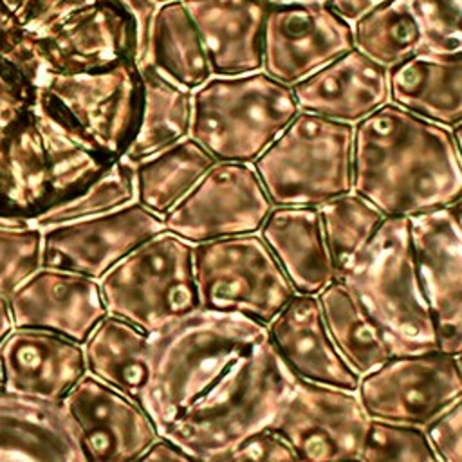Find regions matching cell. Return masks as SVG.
<instances>
[{
    "label": "cell",
    "instance_id": "6da1fadb",
    "mask_svg": "<svg viewBox=\"0 0 462 462\" xmlns=\"http://www.w3.org/2000/svg\"><path fill=\"white\" fill-rule=\"evenodd\" d=\"M143 103L121 0H0V220L79 197L125 157Z\"/></svg>",
    "mask_w": 462,
    "mask_h": 462
},
{
    "label": "cell",
    "instance_id": "7a4b0ae2",
    "mask_svg": "<svg viewBox=\"0 0 462 462\" xmlns=\"http://www.w3.org/2000/svg\"><path fill=\"white\" fill-rule=\"evenodd\" d=\"M352 191L384 217H419L462 199V162L451 130L395 103L354 125Z\"/></svg>",
    "mask_w": 462,
    "mask_h": 462
},
{
    "label": "cell",
    "instance_id": "3957f363",
    "mask_svg": "<svg viewBox=\"0 0 462 462\" xmlns=\"http://www.w3.org/2000/svg\"><path fill=\"white\" fill-rule=\"evenodd\" d=\"M265 336L263 323L204 309L150 334L144 410L159 435Z\"/></svg>",
    "mask_w": 462,
    "mask_h": 462
},
{
    "label": "cell",
    "instance_id": "277c9868",
    "mask_svg": "<svg viewBox=\"0 0 462 462\" xmlns=\"http://www.w3.org/2000/svg\"><path fill=\"white\" fill-rule=\"evenodd\" d=\"M294 381L296 375L265 336L161 437L199 462H220L244 440L271 426Z\"/></svg>",
    "mask_w": 462,
    "mask_h": 462
},
{
    "label": "cell",
    "instance_id": "5b68a950",
    "mask_svg": "<svg viewBox=\"0 0 462 462\" xmlns=\"http://www.w3.org/2000/svg\"><path fill=\"white\" fill-rule=\"evenodd\" d=\"M337 280L381 327L392 356L439 350L419 278L411 218L384 217L375 235L345 265Z\"/></svg>",
    "mask_w": 462,
    "mask_h": 462
},
{
    "label": "cell",
    "instance_id": "8992f818",
    "mask_svg": "<svg viewBox=\"0 0 462 462\" xmlns=\"http://www.w3.org/2000/svg\"><path fill=\"white\" fill-rule=\"evenodd\" d=\"M191 105L189 137L217 162L253 164L300 112L292 88L263 70L213 76Z\"/></svg>",
    "mask_w": 462,
    "mask_h": 462
},
{
    "label": "cell",
    "instance_id": "52a82bcc",
    "mask_svg": "<svg viewBox=\"0 0 462 462\" xmlns=\"http://www.w3.org/2000/svg\"><path fill=\"white\" fill-rule=\"evenodd\" d=\"M354 126L300 110L253 162L273 208H319L352 191Z\"/></svg>",
    "mask_w": 462,
    "mask_h": 462
},
{
    "label": "cell",
    "instance_id": "ba28073f",
    "mask_svg": "<svg viewBox=\"0 0 462 462\" xmlns=\"http://www.w3.org/2000/svg\"><path fill=\"white\" fill-rule=\"evenodd\" d=\"M99 289L108 314L153 334L200 309L193 244L164 229L116 263Z\"/></svg>",
    "mask_w": 462,
    "mask_h": 462
},
{
    "label": "cell",
    "instance_id": "9c48e42d",
    "mask_svg": "<svg viewBox=\"0 0 462 462\" xmlns=\"http://www.w3.org/2000/svg\"><path fill=\"white\" fill-rule=\"evenodd\" d=\"M199 307L269 325L296 294L260 235L193 245Z\"/></svg>",
    "mask_w": 462,
    "mask_h": 462
},
{
    "label": "cell",
    "instance_id": "30bf717a",
    "mask_svg": "<svg viewBox=\"0 0 462 462\" xmlns=\"http://www.w3.org/2000/svg\"><path fill=\"white\" fill-rule=\"evenodd\" d=\"M273 204L249 162H215L200 182L162 218L164 229L204 244L262 229Z\"/></svg>",
    "mask_w": 462,
    "mask_h": 462
},
{
    "label": "cell",
    "instance_id": "8fae6325",
    "mask_svg": "<svg viewBox=\"0 0 462 462\" xmlns=\"http://www.w3.org/2000/svg\"><path fill=\"white\" fill-rule=\"evenodd\" d=\"M370 417L356 392L296 377L267 430L280 435L301 462L359 460Z\"/></svg>",
    "mask_w": 462,
    "mask_h": 462
},
{
    "label": "cell",
    "instance_id": "7c38bea8",
    "mask_svg": "<svg viewBox=\"0 0 462 462\" xmlns=\"http://www.w3.org/2000/svg\"><path fill=\"white\" fill-rule=\"evenodd\" d=\"M356 393L370 419L424 428L462 395V374L440 350L392 356L359 377Z\"/></svg>",
    "mask_w": 462,
    "mask_h": 462
},
{
    "label": "cell",
    "instance_id": "4fadbf2b",
    "mask_svg": "<svg viewBox=\"0 0 462 462\" xmlns=\"http://www.w3.org/2000/svg\"><path fill=\"white\" fill-rule=\"evenodd\" d=\"M354 49L352 23L325 2L269 4L262 70L292 87Z\"/></svg>",
    "mask_w": 462,
    "mask_h": 462
},
{
    "label": "cell",
    "instance_id": "5bb4252c",
    "mask_svg": "<svg viewBox=\"0 0 462 462\" xmlns=\"http://www.w3.org/2000/svg\"><path fill=\"white\" fill-rule=\"evenodd\" d=\"M43 231L42 265L101 280L141 244L164 231L161 217L137 202Z\"/></svg>",
    "mask_w": 462,
    "mask_h": 462
},
{
    "label": "cell",
    "instance_id": "9a60e30c",
    "mask_svg": "<svg viewBox=\"0 0 462 462\" xmlns=\"http://www.w3.org/2000/svg\"><path fill=\"white\" fill-rule=\"evenodd\" d=\"M87 462H135L161 435L132 399L85 374L63 399Z\"/></svg>",
    "mask_w": 462,
    "mask_h": 462
},
{
    "label": "cell",
    "instance_id": "2e32d148",
    "mask_svg": "<svg viewBox=\"0 0 462 462\" xmlns=\"http://www.w3.org/2000/svg\"><path fill=\"white\" fill-rule=\"evenodd\" d=\"M411 240L439 350L462 352V231L451 208L411 218Z\"/></svg>",
    "mask_w": 462,
    "mask_h": 462
},
{
    "label": "cell",
    "instance_id": "e0dca14e",
    "mask_svg": "<svg viewBox=\"0 0 462 462\" xmlns=\"http://www.w3.org/2000/svg\"><path fill=\"white\" fill-rule=\"evenodd\" d=\"M14 327L40 328L85 343L108 314L99 280L42 265L9 296Z\"/></svg>",
    "mask_w": 462,
    "mask_h": 462
},
{
    "label": "cell",
    "instance_id": "ac0fdd59",
    "mask_svg": "<svg viewBox=\"0 0 462 462\" xmlns=\"http://www.w3.org/2000/svg\"><path fill=\"white\" fill-rule=\"evenodd\" d=\"M87 374L81 343L61 334L13 327L0 343L2 390L63 402Z\"/></svg>",
    "mask_w": 462,
    "mask_h": 462
},
{
    "label": "cell",
    "instance_id": "d6986e66",
    "mask_svg": "<svg viewBox=\"0 0 462 462\" xmlns=\"http://www.w3.org/2000/svg\"><path fill=\"white\" fill-rule=\"evenodd\" d=\"M267 339L298 379L348 392L357 390L359 375L334 345L318 296L296 292L267 325Z\"/></svg>",
    "mask_w": 462,
    "mask_h": 462
},
{
    "label": "cell",
    "instance_id": "ffe728a7",
    "mask_svg": "<svg viewBox=\"0 0 462 462\" xmlns=\"http://www.w3.org/2000/svg\"><path fill=\"white\" fill-rule=\"evenodd\" d=\"M298 108L356 125L390 101L388 70L352 49L294 83Z\"/></svg>",
    "mask_w": 462,
    "mask_h": 462
},
{
    "label": "cell",
    "instance_id": "44dd1931",
    "mask_svg": "<svg viewBox=\"0 0 462 462\" xmlns=\"http://www.w3.org/2000/svg\"><path fill=\"white\" fill-rule=\"evenodd\" d=\"M0 462H87L63 402L0 390Z\"/></svg>",
    "mask_w": 462,
    "mask_h": 462
},
{
    "label": "cell",
    "instance_id": "7402d4cb",
    "mask_svg": "<svg viewBox=\"0 0 462 462\" xmlns=\"http://www.w3.org/2000/svg\"><path fill=\"white\" fill-rule=\"evenodd\" d=\"M206 47L213 76L262 70L267 0H180Z\"/></svg>",
    "mask_w": 462,
    "mask_h": 462
},
{
    "label": "cell",
    "instance_id": "603a6c76",
    "mask_svg": "<svg viewBox=\"0 0 462 462\" xmlns=\"http://www.w3.org/2000/svg\"><path fill=\"white\" fill-rule=\"evenodd\" d=\"M260 236L298 294L318 296L337 280L318 208H273Z\"/></svg>",
    "mask_w": 462,
    "mask_h": 462
},
{
    "label": "cell",
    "instance_id": "cb8c5ba5",
    "mask_svg": "<svg viewBox=\"0 0 462 462\" xmlns=\"http://www.w3.org/2000/svg\"><path fill=\"white\" fill-rule=\"evenodd\" d=\"M390 99L431 123H462V52L422 51L388 70Z\"/></svg>",
    "mask_w": 462,
    "mask_h": 462
},
{
    "label": "cell",
    "instance_id": "d4e9b609",
    "mask_svg": "<svg viewBox=\"0 0 462 462\" xmlns=\"http://www.w3.org/2000/svg\"><path fill=\"white\" fill-rule=\"evenodd\" d=\"M81 346L87 374L144 410L150 384V334L106 314Z\"/></svg>",
    "mask_w": 462,
    "mask_h": 462
},
{
    "label": "cell",
    "instance_id": "484cf974",
    "mask_svg": "<svg viewBox=\"0 0 462 462\" xmlns=\"http://www.w3.org/2000/svg\"><path fill=\"white\" fill-rule=\"evenodd\" d=\"M143 63L189 92L213 78L199 29L180 0L157 7L150 23Z\"/></svg>",
    "mask_w": 462,
    "mask_h": 462
},
{
    "label": "cell",
    "instance_id": "4316f807",
    "mask_svg": "<svg viewBox=\"0 0 462 462\" xmlns=\"http://www.w3.org/2000/svg\"><path fill=\"white\" fill-rule=\"evenodd\" d=\"M217 161L186 137L134 164L135 202L164 218Z\"/></svg>",
    "mask_w": 462,
    "mask_h": 462
},
{
    "label": "cell",
    "instance_id": "83f0119b",
    "mask_svg": "<svg viewBox=\"0 0 462 462\" xmlns=\"http://www.w3.org/2000/svg\"><path fill=\"white\" fill-rule=\"evenodd\" d=\"M318 300L334 345L359 377L392 357L381 327L339 280L327 285Z\"/></svg>",
    "mask_w": 462,
    "mask_h": 462
},
{
    "label": "cell",
    "instance_id": "f1b7e54d",
    "mask_svg": "<svg viewBox=\"0 0 462 462\" xmlns=\"http://www.w3.org/2000/svg\"><path fill=\"white\" fill-rule=\"evenodd\" d=\"M144 103L139 130L125 153L132 164L189 137L191 92L171 83L155 69L143 63Z\"/></svg>",
    "mask_w": 462,
    "mask_h": 462
},
{
    "label": "cell",
    "instance_id": "f546056e",
    "mask_svg": "<svg viewBox=\"0 0 462 462\" xmlns=\"http://www.w3.org/2000/svg\"><path fill=\"white\" fill-rule=\"evenodd\" d=\"M354 49L390 70L426 51L420 22L406 0H390L352 23Z\"/></svg>",
    "mask_w": 462,
    "mask_h": 462
},
{
    "label": "cell",
    "instance_id": "4dcf8cb0",
    "mask_svg": "<svg viewBox=\"0 0 462 462\" xmlns=\"http://www.w3.org/2000/svg\"><path fill=\"white\" fill-rule=\"evenodd\" d=\"M318 213L337 274L370 242L384 220L372 202L354 191L325 202Z\"/></svg>",
    "mask_w": 462,
    "mask_h": 462
},
{
    "label": "cell",
    "instance_id": "1f68e13d",
    "mask_svg": "<svg viewBox=\"0 0 462 462\" xmlns=\"http://www.w3.org/2000/svg\"><path fill=\"white\" fill-rule=\"evenodd\" d=\"M132 202H135L134 164L123 157L79 197L51 209L32 224L40 229H47L58 224L103 215Z\"/></svg>",
    "mask_w": 462,
    "mask_h": 462
},
{
    "label": "cell",
    "instance_id": "d6a6232c",
    "mask_svg": "<svg viewBox=\"0 0 462 462\" xmlns=\"http://www.w3.org/2000/svg\"><path fill=\"white\" fill-rule=\"evenodd\" d=\"M359 462H440L424 428L370 419Z\"/></svg>",
    "mask_w": 462,
    "mask_h": 462
},
{
    "label": "cell",
    "instance_id": "836d02e7",
    "mask_svg": "<svg viewBox=\"0 0 462 462\" xmlns=\"http://www.w3.org/2000/svg\"><path fill=\"white\" fill-rule=\"evenodd\" d=\"M43 231L32 222L0 220V294L9 296L42 267Z\"/></svg>",
    "mask_w": 462,
    "mask_h": 462
},
{
    "label": "cell",
    "instance_id": "e575fe53",
    "mask_svg": "<svg viewBox=\"0 0 462 462\" xmlns=\"http://www.w3.org/2000/svg\"><path fill=\"white\" fill-rule=\"evenodd\" d=\"M422 25L426 51L462 52V0H406Z\"/></svg>",
    "mask_w": 462,
    "mask_h": 462
},
{
    "label": "cell",
    "instance_id": "d590c367",
    "mask_svg": "<svg viewBox=\"0 0 462 462\" xmlns=\"http://www.w3.org/2000/svg\"><path fill=\"white\" fill-rule=\"evenodd\" d=\"M440 462H462V395L424 426Z\"/></svg>",
    "mask_w": 462,
    "mask_h": 462
},
{
    "label": "cell",
    "instance_id": "8d00e7d4",
    "mask_svg": "<svg viewBox=\"0 0 462 462\" xmlns=\"http://www.w3.org/2000/svg\"><path fill=\"white\" fill-rule=\"evenodd\" d=\"M220 462H301L296 451L274 431L262 430L244 440Z\"/></svg>",
    "mask_w": 462,
    "mask_h": 462
},
{
    "label": "cell",
    "instance_id": "74e56055",
    "mask_svg": "<svg viewBox=\"0 0 462 462\" xmlns=\"http://www.w3.org/2000/svg\"><path fill=\"white\" fill-rule=\"evenodd\" d=\"M135 462H199L195 457L159 437Z\"/></svg>",
    "mask_w": 462,
    "mask_h": 462
},
{
    "label": "cell",
    "instance_id": "f35d334b",
    "mask_svg": "<svg viewBox=\"0 0 462 462\" xmlns=\"http://www.w3.org/2000/svg\"><path fill=\"white\" fill-rule=\"evenodd\" d=\"M390 0H325V4L334 9L341 18L348 23L357 22L361 16L368 14L375 7L386 4Z\"/></svg>",
    "mask_w": 462,
    "mask_h": 462
},
{
    "label": "cell",
    "instance_id": "ab89813d",
    "mask_svg": "<svg viewBox=\"0 0 462 462\" xmlns=\"http://www.w3.org/2000/svg\"><path fill=\"white\" fill-rule=\"evenodd\" d=\"M13 318H11V309H9V301L7 296L0 294V343L4 341V337L13 330Z\"/></svg>",
    "mask_w": 462,
    "mask_h": 462
},
{
    "label": "cell",
    "instance_id": "60d3db41",
    "mask_svg": "<svg viewBox=\"0 0 462 462\" xmlns=\"http://www.w3.org/2000/svg\"><path fill=\"white\" fill-rule=\"evenodd\" d=\"M451 130V135H453V141H455V146H457V152H458V157H460V162H462V123L455 125Z\"/></svg>",
    "mask_w": 462,
    "mask_h": 462
},
{
    "label": "cell",
    "instance_id": "b9f144b4",
    "mask_svg": "<svg viewBox=\"0 0 462 462\" xmlns=\"http://www.w3.org/2000/svg\"><path fill=\"white\" fill-rule=\"evenodd\" d=\"M451 211H453V217H455V220H457V224H458V227H460V231H462V199L457 200V202L451 206Z\"/></svg>",
    "mask_w": 462,
    "mask_h": 462
},
{
    "label": "cell",
    "instance_id": "7bdbcfd3",
    "mask_svg": "<svg viewBox=\"0 0 462 462\" xmlns=\"http://www.w3.org/2000/svg\"><path fill=\"white\" fill-rule=\"evenodd\" d=\"M269 4H296V2H325V0H267Z\"/></svg>",
    "mask_w": 462,
    "mask_h": 462
},
{
    "label": "cell",
    "instance_id": "ee69618b",
    "mask_svg": "<svg viewBox=\"0 0 462 462\" xmlns=\"http://www.w3.org/2000/svg\"><path fill=\"white\" fill-rule=\"evenodd\" d=\"M455 359H457V365H458L460 374H462V352H460V354H457V356H455Z\"/></svg>",
    "mask_w": 462,
    "mask_h": 462
},
{
    "label": "cell",
    "instance_id": "f6af8a7d",
    "mask_svg": "<svg viewBox=\"0 0 462 462\" xmlns=\"http://www.w3.org/2000/svg\"><path fill=\"white\" fill-rule=\"evenodd\" d=\"M152 2H155L157 5H162V4H168V2H175V0H152Z\"/></svg>",
    "mask_w": 462,
    "mask_h": 462
},
{
    "label": "cell",
    "instance_id": "bcb514c9",
    "mask_svg": "<svg viewBox=\"0 0 462 462\" xmlns=\"http://www.w3.org/2000/svg\"><path fill=\"white\" fill-rule=\"evenodd\" d=\"M0 390H2V379H0Z\"/></svg>",
    "mask_w": 462,
    "mask_h": 462
},
{
    "label": "cell",
    "instance_id": "7dc6e473",
    "mask_svg": "<svg viewBox=\"0 0 462 462\" xmlns=\"http://www.w3.org/2000/svg\"><path fill=\"white\" fill-rule=\"evenodd\" d=\"M352 462H359V460H352Z\"/></svg>",
    "mask_w": 462,
    "mask_h": 462
}]
</instances>
